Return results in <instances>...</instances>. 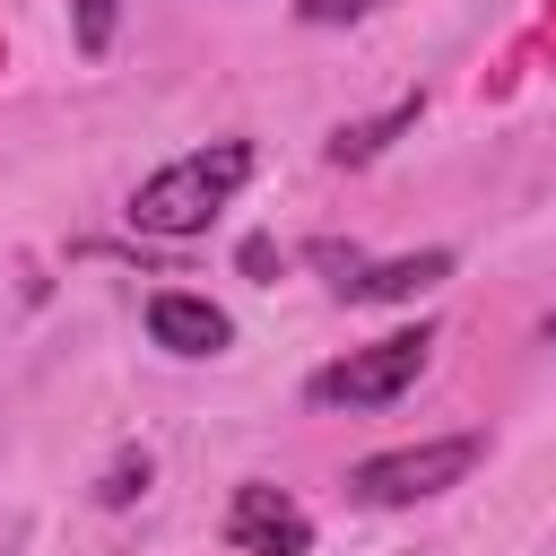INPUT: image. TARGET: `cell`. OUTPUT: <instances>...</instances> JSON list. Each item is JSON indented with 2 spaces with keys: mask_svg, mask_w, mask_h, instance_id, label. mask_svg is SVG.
<instances>
[{
  "mask_svg": "<svg viewBox=\"0 0 556 556\" xmlns=\"http://www.w3.org/2000/svg\"><path fill=\"white\" fill-rule=\"evenodd\" d=\"M382 0H304V26H356V17H374Z\"/></svg>",
  "mask_w": 556,
  "mask_h": 556,
  "instance_id": "9c48e42d",
  "label": "cell"
},
{
  "mask_svg": "<svg viewBox=\"0 0 556 556\" xmlns=\"http://www.w3.org/2000/svg\"><path fill=\"white\" fill-rule=\"evenodd\" d=\"M539 330H547V339H556V313H547V321H539Z\"/></svg>",
  "mask_w": 556,
  "mask_h": 556,
  "instance_id": "8fae6325",
  "label": "cell"
},
{
  "mask_svg": "<svg viewBox=\"0 0 556 556\" xmlns=\"http://www.w3.org/2000/svg\"><path fill=\"white\" fill-rule=\"evenodd\" d=\"M434 278H452V252H400V261H374V269H339V295L348 304H408Z\"/></svg>",
  "mask_w": 556,
  "mask_h": 556,
  "instance_id": "8992f818",
  "label": "cell"
},
{
  "mask_svg": "<svg viewBox=\"0 0 556 556\" xmlns=\"http://www.w3.org/2000/svg\"><path fill=\"white\" fill-rule=\"evenodd\" d=\"M148 339H156L165 356H226L235 321H226L208 295H191V287H156V295H148Z\"/></svg>",
  "mask_w": 556,
  "mask_h": 556,
  "instance_id": "5b68a950",
  "label": "cell"
},
{
  "mask_svg": "<svg viewBox=\"0 0 556 556\" xmlns=\"http://www.w3.org/2000/svg\"><path fill=\"white\" fill-rule=\"evenodd\" d=\"M139 486H148V460H122V469H113V486H104V504H130Z\"/></svg>",
  "mask_w": 556,
  "mask_h": 556,
  "instance_id": "30bf717a",
  "label": "cell"
},
{
  "mask_svg": "<svg viewBox=\"0 0 556 556\" xmlns=\"http://www.w3.org/2000/svg\"><path fill=\"white\" fill-rule=\"evenodd\" d=\"M408 122H417V96H400V104H391V113H374V122H339V130H330V165H374Z\"/></svg>",
  "mask_w": 556,
  "mask_h": 556,
  "instance_id": "52a82bcc",
  "label": "cell"
},
{
  "mask_svg": "<svg viewBox=\"0 0 556 556\" xmlns=\"http://www.w3.org/2000/svg\"><path fill=\"white\" fill-rule=\"evenodd\" d=\"M113 17H122V0H78V52H87V61L113 43Z\"/></svg>",
  "mask_w": 556,
  "mask_h": 556,
  "instance_id": "ba28073f",
  "label": "cell"
},
{
  "mask_svg": "<svg viewBox=\"0 0 556 556\" xmlns=\"http://www.w3.org/2000/svg\"><path fill=\"white\" fill-rule=\"evenodd\" d=\"M226 539H235L243 556H313V513H304L287 486L243 478L235 504H226Z\"/></svg>",
  "mask_w": 556,
  "mask_h": 556,
  "instance_id": "277c9868",
  "label": "cell"
},
{
  "mask_svg": "<svg viewBox=\"0 0 556 556\" xmlns=\"http://www.w3.org/2000/svg\"><path fill=\"white\" fill-rule=\"evenodd\" d=\"M478 460H486V434H478V426H469V434H434V443H400V452L356 460V469H348V495L374 504V513H391V504H426V495L460 486Z\"/></svg>",
  "mask_w": 556,
  "mask_h": 556,
  "instance_id": "7a4b0ae2",
  "label": "cell"
},
{
  "mask_svg": "<svg viewBox=\"0 0 556 556\" xmlns=\"http://www.w3.org/2000/svg\"><path fill=\"white\" fill-rule=\"evenodd\" d=\"M426 356H434V330H426V321H417V330H391V339H374V348L330 356V365L304 382V400H313V408H382V400H400V391L426 374Z\"/></svg>",
  "mask_w": 556,
  "mask_h": 556,
  "instance_id": "3957f363",
  "label": "cell"
},
{
  "mask_svg": "<svg viewBox=\"0 0 556 556\" xmlns=\"http://www.w3.org/2000/svg\"><path fill=\"white\" fill-rule=\"evenodd\" d=\"M243 182H252V139H208V148L156 165V174L130 191V226H139V235H165V243L208 235V217H217Z\"/></svg>",
  "mask_w": 556,
  "mask_h": 556,
  "instance_id": "6da1fadb",
  "label": "cell"
}]
</instances>
